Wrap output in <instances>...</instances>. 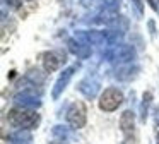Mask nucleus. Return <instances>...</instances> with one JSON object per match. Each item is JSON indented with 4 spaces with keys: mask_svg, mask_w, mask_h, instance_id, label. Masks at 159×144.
I'll return each instance as SVG.
<instances>
[{
    "mask_svg": "<svg viewBox=\"0 0 159 144\" xmlns=\"http://www.w3.org/2000/svg\"><path fill=\"white\" fill-rule=\"evenodd\" d=\"M9 122L14 127L19 129H34L39 122V115L33 110H24V108H14L7 115Z\"/></svg>",
    "mask_w": 159,
    "mask_h": 144,
    "instance_id": "f257e3e1",
    "label": "nucleus"
},
{
    "mask_svg": "<svg viewBox=\"0 0 159 144\" xmlns=\"http://www.w3.org/2000/svg\"><path fill=\"white\" fill-rule=\"evenodd\" d=\"M123 101V94L118 91L116 88H108L104 89V93L101 94L99 99V108L104 112H113L120 106V103Z\"/></svg>",
    "mask_w": 159,
    "mask_h": 144,
    "instance_id": "f03ea898",
    "label": "nucleus"
},
{
    "mask_svg": "<svg viewBox=\"0 0 159 144\" xmlns=\"http://www.w3.org/2000/svg\"><path fill=\"white\" fill-rule=\"evenodd\" d=\"M67 120H69L74 127H77V129L84 127V123H86V106H84V103H80V101L74 103V105L70 106L69 113H67Z\"/></svg>",
    "mask_w": 159,
    "mask_h": 144,
    "instance_id": "7ed1b4c3",
    "label": "nucleus"
},
{
    "mask_svg": "<svg viewBox=\"0 0 159 144\" xmlns=\"http://www.w3.org/2000/svg\"><path fill=\"white\" fill-rule=\"evenodd\" d=\"M43 65H45L46 72H53L55 69H58L60 58H57L55 53H45L43 55Z\"/></svg>",
    "mask_w": 159,
    "mask_h": 144,
    "instance_id": "20e7f679",
    "label": "nucleus"
},
{
    "mask_svg": "<svg viewBox=\"0 0 159 144\" xmlns=\"http://www.w3.org/2000/svg\"><path fill=\"white\" fill-rule=\"evenodd\" d=\"M121 129H123V132H130V130H134V113L132 112H125L123 115H121Z\"/></svg>",
    "mask_w": 159,
    "mask_h": 144,
    "instance_id": "39448f33",
    "label": "nucleus"
},
{
    "mask_svg": "<svg viewBox=\"0 0 159 144\" xmlns=\"http://www.w3.org/2000/svg\"><path fill=\"white\" fill-rule=\"evenodd\" d=\"M70 75H72V69H69V70H65V77H60V81L57 82V89H55V96H58V93H60V89L62 88H65L63 84H67V81L70 79Z\"/></svg>",
    "mask_w": 159,
    "mask_h": 144,
    "instance_id": "423d86ee",
    "label": "nucleus"
},
{
    "mask_svg": "<svg viewBox=\"0 0 159 144\" xmlns=\"http://www.w3.org/2000/svg\"><path fill=\"white\" fill-rule=\"evenodd\" d=\"M157 144H159V134H157Z\"/></svg>",
    "mask_w": 159,
    "mask_h": 144,
    "instance_id": "0eeeda50",
    "label": "nucleus"
}]
</instances>
